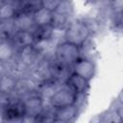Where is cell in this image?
Returning <instances> with one entry per match:
<instances>
[{
    "instance_id": "obj_5",
    "label": "cell",
    "mask_w": 123,
    "mask_h": 123,
    "mask_svg": "<svg viewBox=\"0 0 123 123\" xmlns=\"http://www.w3.org/2000/svg\"><path fill=\"white\" fill-rule=\"evenodd\" d=\"M22 100L25 108V117L23 121L27 120L35 122V118L43 111L45 107V100L37 92L33 93Z\"/></svg>"
},
{
    "instance_id": "obj_24",
    "label": "cell",
    "mask_w": 123,
    "mask_h": 123,
    "mask_svg": "<svg viewBox=\"0 0 123 123\" xmlns=\"http://www.w3.org/2000/svg\"><path fill=\"white\" fill-rule=\"evenodd\" d=\"M5 2H6V0H0V7H1Z\"/></svg>"
},
{
    "instance_id": "obj_6",
    "label": "cell",
    "mask_w": 123,
    "mask_h": 123,
    "mask_svg": "<svg viewBox=\"0 0 123 123\" xmlns=\"http://www.w3.org/2000/svg\"><path fill=\"white\" fill-rule=\"evenodd\" d=\"M72 70L73 72L81 75L87 81H90L95 76L96 64L91 59L81 56L72 64Z\"/></svg>"
},
{
    "instance_id": "obj_20",
    "label": "cell",
    "mask_w": 123,
    "mask_h": 123,
    "mask_svg": "<svg viewBox=\"0 0 123 123\" xmlns=\"http://www.w3.org/2000/svg\"><path fill=\"white\" fill-rule=\"evenodd\" d=\"M55 11L72 18L74 14V5L71 0H62Z\"/></svg>"
},
{
    "instance_id": "obj_21",
    "label": "cell",
    "mask_w": 123,
    "mask_h": 123,
    "mask_svg": "<svg viewBox=\"0 0 123 123\" xmlns=\"http://www.w3.org/2000/svg\"><path fill=\"white\" fill-rule=\"evenodd\" d=\"M40 1H41V7L51 12H54L62 0H40Z\"/></svg>"
},
{
    "instance_id": "obj_7",
    "label": "cell",
    "mask_w": 123,
    "mask_h": 123,
    "mask_svg": "<svg viewBox=\"0 0 123 123\" xmlns=\"http://www.w3.org/2000/svg\"><path fill=\"white\" fill-rule=\"evenodd\" d=\"M79 115L78 105H70L59 109H54V122L69 123L74 122Z\"/></svg>"
},
{
    "instance_id": "obj_10",
    "label": "cell",
    "mask_w": 123,
    "mask_h": 123,
    "mask_svg": "<svg viewBox=\"0 0 123 123\" xmlns=\"http://www.w3.org/2000/svg\"><path fill=\"white\" fill-rule=\"evenodd\" d=\"M11 41L12 42L13 46L16 50L22 49L24 47H28L31 45H34L35 43V37L32 33V31H19L16 30L13 34L12 37L11 38Z\"/></svg>"
},
{
    "instance_id": "obj_16",
    "label": "cell",
    "mask_w": 123,
    "mask_h": 123,
    "mask_svg": "<svg viewBox=\"0 0 123 123\" xmlns=\"http://www.w3.org/2000/svg\"><path fill=\"white\" fill-rule=\"evenodd\" d=\"M32 33H33L34 37H35V42L38 41V40L49 39V38H53L54 28L51 25L35 26L34 29L32 30Z\"/></svg>"
},
{
    "instance_id": "obj_22",
    "label": "cell",
    "mask_w": 123,
    "mask_h": 123,
    "mask_svg": "<svg viewBox=\"0 0 123 123\" xmlns=\"http://www.w3.org/2000/svg\"><path fill=\"white\" fill-rule=\"evenodd\" d=\"M9 72V65L8 62H4L0 61V77L2 75H4L5 73Z\"/></svg>"
},
{
    "instance_id": "obj_11",
    "label": "cell",
    "mask_w": 123,
    "mask_h": 123,
    "mask_svg": "<svg viewBox=\"0 0 123 123\" xmlns=\"http://www.w3.org/2000/svg\"><path fill=\"white\" fill-rule=\"evenodd\" d=\"M12 22L15 29L19 31H32L36 26L33 19V14L27 12H17L13 17Z\"/></svg>"
},
{
    "instance_id": "obj_12",
    "label": "cell",
    "mask_w": 123,
    "mask_h": 123,
    "mask_svg": "<svg viewBox=\"0 0 123 123\" xmlns=\"http://www.w3.org/2000/svg\"><path fill=\"white\" fill-rule=\"evenodd\" d=\"M17 76L11 72H7L0 77V92L12 94L17 83Z\"/></svg>"
},
{
    "instance_id": "obj_23",
    "label": "cell",
    "mask_w": 123,
    "mask_h": 123,
    "mask_svg": "<svg viewBox=\"0 0 123 123\" xmlns=\"http://www.w3.org/2000/svg\"><path fill=\"white\" fill-rule=\"evenodd\" d=\"M94 3H97V4H101V5H105V4H108V3H111V0H92Z\"/></svg>"
},
{
    "instance_id": "obj_3",
    "label": "cell",
    "mask_w": 123,
    "mask_h": 123,
    "mask_svg": "<svg viewBox=\"0 0 123 123\" xmlns=\"http://www.w3.org/2000/svg\"><path fill=\"white\" fill-rule=\"evenodd\" d=\"M78 95L65 84L60 86L49 97L48 104L53 109H59L77 103Z\"/></svg>"
},
{
    "instance_id": "obj_15",
    "label": "cell",
    "mask_w": 123,
    "mask_h": 123,
    "mask_svg": "<svg viewBox=\"0 0 123 123\" xmlns=\"http://www.w3.org/2000/svg\"><path fill=\"white\" fill-rule=\"evenodd\" d=\"M14 3L17 12H27L32 13L35 12L37 9L41 7V1L40 0H15ZM14 2V0H13Z\"/></svg>"
},
{
    "instance_id": "obj_25",
    "label": "cell",
    "mask_w": 123,
    "mask_h": 123,
    "mask_svg": "<svg viewBox=\"0 0 123 123\" xmlns=\"http://www.w3.org/2000/svg\"><path fill=\"white\" fill-rule=\"evenodd\" d=\"M6 1H13V0H6Z\"/></svg>"
},
{
    "instance_id": "obj_14",
    "label": "cell",
    "mask_w": 123,
    "mask_h": 123,
    "mask_svg": "<svg viewBox=\"0 0 123 123\" xmlns=\"http://www.w3.org/2000/svg\"><path fill=\"white\" fill-rule=\"evenodd\" d=\"M17 50L11 40H0V61L4 62H11L16 55Z\"/></svg>"
},
{
    "instance_id": "obj_8",
    "label": "cell",
    "mask_w": 123,
    "mask_h": 123,
    "mask_svg": "<svg viewBox=\"0 0 123 123\" xmlns=\"http://www.w3.org/2000/svg\"><path fill=\"white\" fill-rule=\"evenodd\" d=\"M50 72L52 78H54L61 84H64L73 70L71 65L64 64L53 58L50 61Z\"/></svg>"
},
{
    "instance_id": "obj_4",
    "label": "cell",
    "mask_w": 123,
    "mask_h": 123,
    "mask_svg": "<svg viewBox=\"0 0 123 123\" xmlns=\"http://www.w3.org/2000/svg\"><path fill=\"white\" fill-rule=\"evenodd\" d=\"M0 117L4 121H23L25 117V108L23 100L12 96L10 103L0 111Z\"/></svg>"
},
{
    "instance_id": "obj_9",
    "label": "cell",
    "mask_w": 123,
    "mask_h": 123,
    "mask_svg": "<svg viewBox=\"0 0 123 123\" xmlns=\"http://www.w3.org/2000/svg\"><path fill=\"white\" fill-rule=\"evenodd\" d=\"M64 84L77 95H85L89 89V81L75 72L69 75Z\"/></svg>"
},
{
    "instance_id": "obj_1",
    "label": "cell",
    "mask_w": 123,
    "mask_h": 123,
    "mask_svg": "<svg viewBox=\"0 0 123 123\" xmlns=\"http://www.w3.org/2000/svg\"><path fill=\"white\" fill-rule=\"evenodd\" d=\"M91 35L90 26L84 20H71L63 33V38L79 46L84 45Z\"/></svg>"
},
{
    "instance_id": "obj_17",
    "label": "cell",
    "mask_w": 123,
    "mask_h": 123,
    "mask_svg": "<svg viewBox=\"0 0 123 123\" xmlns=\"http://www.w3.org/2000/svg\"><path fill=\"white\" fill-rule=\"evenodd\" d=\"M71 20H72L71 17L54 11L53 12V16H52V21H51V26L55 30L64 31V29L70 23Z\"/></svg>"
},
{
    "instance_id": "obj_2",
    "label": "cell",
    "mask_w": 123,
    "mask_h": 123,
    "mask_svg": "<svg viewBox=\"0 0 123 123\" xmlns=\"http://www.w3.org/2000/svg\"><path fill=\"white\" fill-rule=\"evenodd\" d=\"M81 56V46L66 40L60 41L54 48V59L67 65L72 66Z\"/></svg>"
},
{
    "instance_id": "obj_18",
    "label": "cell",
    "mask_w": 123,
    "mask_h": 123,
    "mask_svg": "<svg viewBox=\"0 0 123 123\" xmlns=\"http://www.w3.org/2000/svg\"><path fill=\"white\" fill-rule=\"evenodd\" d=\"M16 29L12 20H0V40H11Z\"/></svg>"
},
{
    "instance_id": "obj_13",
    "label": "cell",
    "mask_w": 123,
    "mask_h": 123,
    "mask_svg": "<svg viewBox=\"0 0 123 123\" xmlns=\"http://www.w3.org/2000/svg\"><path fill=\"white\" fill-rule=\"evenodd\" d=\"M53 12L40 7L35 12H33V19L36 26H46L51 25Z\"/></svg>"
},
{
    "instance_id": "obj_19",
    "label": "cell",
    "mask_w": 123,
    "mask_h": 123,
    "mask_svg": "<svg viewBox=\"0 0 123 123\" xmlns=\"http://www.w3.org/2000/svg\"><path fill=\"white\" fill-rule=\"evenodd\" d=\"M16 13L17 10L13 1H6L0 7V20H12Z\"/></svg>"
}]
</instances>
